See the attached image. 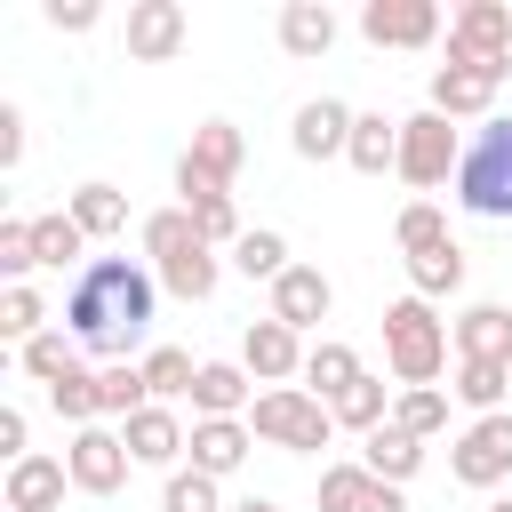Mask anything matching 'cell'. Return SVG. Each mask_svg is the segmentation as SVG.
<instances>
[{
  "label": "cell",
  "mask_w": 512,
  "mask_h": 512,
  "mask_svg": "<svg viewBox=\"0 0 512 512\" xmlns=\"http://www.w3.org/2000/svg\"><path fill=\"white\" fill-rule=\"evenodd\" d=\"M64 328L104 352V360H128L152 328V272L128 264V256H96L72 288H64Z\"/></svg>",
  "instance_id": "obj_1"
},
{
  "label": "cell",
  "mask_w": 512,
  "mask_h": 512,
  "mask_svg": "<svg viewBox=\"0 0 512 512\" xmlns=\"http://www.w3.org/2000/svg\"><path fill=\"white\" fill-rule=\"evenodd\" d=\"M456 200L488 224H512V112L488 120L472 144H464V168H456Z\"/></svg>",
  "instance_id": "obj_2"
},
{
  "label": "cell",
  "mask_w": 512,
  "mask_h": 512,
  "mask_svg": "<svg viewBox=\"0 0 512 512\" xmlns=\"http://www.w3.org/2000/svg\"><path fill=\"white\" fill-rule=\"evenodd\" d=\"M384 360H392L400 384H432V376L448 368V320H440L424 296H400V304L384 312Z\"/></svg>",
  "instance_id": "obj_3"
},
{
  "label": "cell",
  "mask_w": 512,
  "mask_h": 512,
  "mask_svg": "<svg viewBox=\"0 0 512 512\" xmlns=\"http://www.w3.org/2000/svg\"><path fill=\"white\" fill-rule=\"evenodd\" d=\"M248 432H256V440H272V448H288V456H312V448H328L336 408H328V400H312L304 384H272V392H256Z\"/></svg>",
  "instance_id": "obj_4"
},
{
  "label": "cell",
  "mask_w": 512,
  "mask_h": 512,
  "mask_svg": "<svg viewBox=\"0 0 512 512\" xmlns=\"http://www.w3.org/2000/svg\"><path fill=\"white\" fill-rule=\"evenodd\" d=\"M456 168H464V152H456V120H440L432 104L408 112V120H400V168H392V176H408L416 192H432V184H448Z\"/></svg>",
  "instance_id": "obj_5"
},
{
  "label": "cell",
  "mask_w": 512,
  "mask_h": 512,
  "mask_svg": "<svg viewBox=\"0 0 512 512\" xmlns=\"http://www.w3.org/2000/svg\"><path fill=\"white\" fill-rule=\"evenodd\" d=\"M504 72H512V56H496V64L448 56V64L432 72V112H440V120H472V112H488L496 88H504Z\"/></svg>",
  "instance_id": "obj_6"
},
{
  "label": "cell",
  "mask_w": 512,
  "mask_h": 512,
  "mask_svg": "<svg viewBox=\"0 0 512 512\" xmlns=\"http://www.w3.org/2000/svg\"><path fill=\"white\" fill-rule=\"evenodd\" d=\"M448 472H456L464 488H504V480H512V416H504V408H496V416H480V424L456 440Z\"/></svg>",
  "instance_id": "obj_7"
},
{
  "label": "cell",
  "mask_w": 512,
  "mask_h": 512,
  "mask_svg": "<svg viewBox=\"0 0 512 512\" xmlns=\"http://www.w3.org/2000/svg\"><path fill=\"white\" fill-rule=\"evenodd\" d=\"M128 440L120 432H104V424H88V432H72V448H64V472H72V488L80 496H112L120 480H128Z\"/></svg>",
  "instance_id": "obj_8"
},
{
  "label": "cell",
  "mask_w": 512,
  "mask_h": 512,
  "mask_svg": "<svg viewBox=\"0 0 512 512\" xmlns=\"http://www.w3.org/2000/svg\"><path fill=\"white\" fill-rule=\"evenodd\" d=\"M448 56H472V64L512 56V8H504V0H464V8L448 16Z\"/></svg>",
  "instance_id": "obj_9"
},
{
  "label": "cell",
  "mask_w": 512,
  "mask_h": 512,
  "mask_svg": "<svg viewBox=\"0 0 512 512\" xmlns=\"http://www.w3.org/2000/svg\"><path fill=\"white\" fill-rule=\"evenodd\" d=\"M360 32L376 48H432L440 40V8L432 0H368L360 8Z\"/></svg>",
  "instance_id": "obj_10"
},
{
  "label": "cell",
  "mask_w": 512,
  "mask_h": 512,
  "mask_svg": "<svg viewBox=\"0 0 512 512\" xmlns=\"http://www.w3.org/2000/svg\"><path fill=\"white\" fill-rule=\"evenodd\" d=\"M328 312H336V288H328L320 264H288V272L272 280V320H280V328L304 336V328H320Z\"/></svg>",
  "instance_id": "obj_11"
},
{
  "label": "cell",
  "mask_w": 512,
  "mask_h": 512,
  "mask_svg": "<svg viewBox=\"0 0 512 512\" xmlns=\"http://www.w3.org/2000/svg\"><path fill=\"white\" fill-rule=\"evenodd\" d=\"M352 104H336V96H312V104H296V128H288V144H296V160H336V152H352Z\"/></svg>",
  "instance_id": "obj_12"
},
{
  "label": "cell",
  "mask_w": 512,
  "mask_h": 512,
  "mask_svg": "<svg viewBox=\"0 0 512 512\" xmlns=\"http://www.w3.org/2000/svg\"><path fill=\"white\" fill-rule=\"evenodd\" d=\"M248 448H256L248 416H192V472L224 480V472H240V464H248Z\"/></svg>",
  "instance_id": "obj_13"
},
{
  "label": "cell",
  "mask_w": 512,
  "mask_h": 512,
  "mask_svg": "<svg viewBox=\"0 0 512 512\" xmlns=\"http://www.w3.org/2000/svg\"><path fill=\"white\" fill-rule=\"evenodd\" d=\"M240 368H248V376H264V384L304 376V344H296V328H280L272 312H264V320H248V336H240Z\"/></svg>",
  "instance_id": "obj_14"
},
{
  "label": "cell",
  "mask_w": 512,
  "mask_h": 512,
  "mask_svg": "<svg viewBox=\"0 0 512 512\" xmlns=\"http://www.w3.org/2000/svg\"><path fill=\"white\" fill-rule=\"evenodd\" d=\"M184 48V8L176 0H136L128 8V56L136 64H168Z\"/></svg>",
  "instance_id": "obj_15"
},
{
  "label": "cell",
  "mask_w": 512,
  "mask_h": 512,
  "mask_svg": "<svg viewBox=\"0 0 512 512\" xmlns=\"http://www.w3.org/2000/svg\"><path fill=\"white\" fill-rule=\"evenodd\" d=\"M448 344H456V360H496V368H512V304H472V312L448 328Z\"/></svg>",
  "instance_id": "obj_16"
},
{
  "label": "cell",
  "mask_w": 512,
  "mask_h": 512,
  "mask_svg": "<svg viewBox=\"0 0 512 512\" xmlns=\"http://www.w3.org/2000/svg\"><path fill=\"white\" fill-rule=\"evenodd\" d=\"M120 440H128V456H136V464H176V456L192 448V432H184V424H176V408H160V400H152V408H136V416L120 424Z\"/></svg>",
  "instance_id": "obj_17"
},
{
  "label": "cell",
  "mask_w": 512,
  "mask_h": 512,
  "mask_svg": "<svg viewBox=\"0 0 512 512\" xmlns=\"http://www.w3.org/2000/svg\"><path fill=\"white\" fill-rule=\"evenodd\" d=\"M64 488H72L64 456H40V448H32L24 464H8V512H56Z\"/></svg>",
  "instance_id": "obj_18"
},
{
  "label": "cell",
  "mask_w": 512,
  "mask_h": 512,
  "mask_svg": "<svg viewBox=\"0 0 512 512\" xmlns=\"http://www.w3.org/2000/svg\"><path fill=\"white\" fill-rule=\"evenodd\" d=\"M280 48L288 56H328L336 48V8L328 0H288L280 8Z\"/></svg>",
  "instance_id": "obj_19"
},
{
  "label": "cell",
  "mask_w": 512,
  "mask_h": 512,
  "mask_svg": "<svg viewBox=\"0 0 512 512\" xmlns=\"http://www.w3.org/2000/svg\"><path fill=\"white\" fill-rule=\"evenodd\" d=\"M184 160H192V168H208L216 184H232V176H240V160H248V136H240L232 120H200V128H192V152H184Z\"/></svg>",
  "instance_id": "obj_20"
},
{
  "label": "cell",
  "mask_w": 512,
  "mask_h": 512,
  "mask_svg": "<svg viewBox=\"0 0 512 512\" xmlns=\"http://www.w3.org/2000/svg\"><path fill=\"white\" fill-rule=\"evenodd\" d=\"M368 368H360V352L352 344H336V336H320L312 352H304V384H312V400H336V392H352Z\"/></svg>",
  "instance_id": "obj_21"
},
{
  "label": "cell",
  "mask_w": 512,
  "mask_h": 512,
  "mask_svg": "<svg viewBox=\"0 0 512 512\" xmlns=\"http://www.w3.org/2000/svg\"><path fill=\"white\" fill-rule=\"evenodd\" d=\"M240 408H248V368L240 360H200L192 416H240Z\"/></svg>",
  "instance_id": "obj_22"
},
{
  "label": "cell",
  "mask_w": 512,
  "mask_h": 512,
  "mask_svg": "<svg viewBox=\"0 0 512 512\" xmlns=\"http://www.w3.org/2000/svg\"><path fill=\"white\" fill-rule=\"evenodd\" d=\"M360 176H384V168H400V120H384V112H360L352 120V152H344Z\"/></svg>",
  "instance_id": "obj_23"
},
{
  "label": "cell",
  "mask_w": 512,
  "mask_h": 512,
  "mask_svg": "<svg viewBox=\"0 0 512 512\" xmlns=\"http://www.w3.org/2000/svg\"><path fill=\"white\" fill-rule=\"evenodd\" d=\"M456 288H464V248H456V240H440V248L408 256V296L440 304V296H456Z\"/></svg>",
  "instance_id": "obj_24"
},
{
  "label": "cell",
  "mask_w": 512,
  "mask_h": 512,
  "mask_svg": "<svg viewBox=\"0 0 512 512\" xmlns=\"http://www.w3.org/2000/svg\"><path fill=\"white\" fill-rule=\"evenodd\" d=\"M96 408L104 416H136V408H152V384H144V360H104L96 368Z\"/></svg>",
  "instance_id": "obj_25"
},
{
  "label": "cell",
  "mask_w": 512,
  "mask_h": 512,
  "mask_svg": "<svg viewBox=\"0 0 512 512\" xmlns=\"http://www.w3.org/2000/svg\"><path fill=\"white\" fill-rule=\"evenodd\" d=\"M360 464H368L376 480H392V488H400V480H416V464H424V440H416V432H400V424H376Z\"/></svg>",
  "instance_id": "obj_26"
},
{
  "label": "cell",
  "mask_w": 512,
  "mask_h": 512,
  "mask_svg": "<svg viewBox=\"0 0 512 512\" xmlns=\"http://www.w3.org/2000/svg\"><path fill=\"white\" fill-rule=\"evenodd\" d=\"M192 248H208L200 224H192V208H152V216H144V256H152V264H176V256H192Z\"/></svg>",
  "instance_id": "obj_27"
},
{
  "label": "cell",
  "mask_w": 512,
  "mask_h": 512,
  "mask_svg": "<svg viewBox=\"0 0 512 512\" xmlns=\"http://www.w3.org/2000/svg\"><path fill=\"white\" fill-rule=\"evenodd\" d=\"M376 496H384V480L368 464H328L320 472V512H376Z\"/></svg>",
  "instance_id": "obj_28"
},
{
  "label": "cell",
  "mask_w": 512,
  "mask_h": 512,
  "mask_svg": "<svg viewBox=\"0 0 512 512\" xmlns=\"http://www.w3.org/2000/svg\"><path fill=\"white\" fill-rule=\"evenodd\" d=\"M80 248H88V232L72 224V208H56V216H32V256H40L48 272L80 264ZM80 272H88V264H80Z\"/></svg>",
  "instance_id": "obj_29"
},
{
  "label": "cell",
  "mask_w": 512,
  "mask_h": 512,
  "mask_svg": "<svg viewBox=\"0 0 512 512\" xmlns=\"http://www.w3.org/2000/svg\"><path fill=\"white\" fill-rule=\"evenodd\" d=\"M64 208H72V224H80L88 240H112V232L128 224V200H120L112 184H80V192H72Z\"/></svg>",
  "instance_id": "obj_30"
},
{
  "label": "cell",
  "mask_w": 512,
  "mask_h": 512,
  "mask_svg": "<svg viewBox=\"0 0 512 512\" xmlns=\"http://www.w3.org/2000/svg\"><path fill=\"white\" fill-rule=\"evenodd\" d=\"M80 368V336L72 328H40L32 344H24V376H40V384H64Z\"/></svg>",
  "instance_id": "obj_31"
},
{
  "label": "cell",
  "mask_w": 512,
  "mask_h": 512,
  "mask_svg": "<svg viewBox=\"0 0 512 512\" xmlns=\"http://www.w3.org/2000/svg\"><path fill=\"white\" fill-rule=\"evenodd\" d=\"M144 384H152V400H192L200 360H192V352H176V344H152V352H144Z\"/></svg>",
  "instance_id": "obj_32"
},
{
  "label": "cell",
  "mask_w": 512,
  "mask_h": 512,
  "mask_svg": "<svg viewBox=\"0 0 512 512\" xmlns=\"http://www.w3.org/2000/svg\"><path fill=\"white\" fill-rule=\"evenodd\" d=\"M328 408H336V424H344V432H360V440H368L376 424H392V400H384V376H360V384H352V392H336Z\"/></svg>",
  "instance_id": "obj_33"
},
{
  "label": "cell",
  "mask_w": 512,
  "mask_h": 512,
  "mask_svg": "<svg viewBox=\"0 0 512 512\" xmlns=\"http://www.w3.org/2000/svg\"><path fill=\"white\" fill-rule=\"evenodd\" d=\"M392 424H400V432H416V440L448 432V392H440V384H400V400H392Z\"/></svg>",
  "instance_id": "obj_34"
},
{
  "label": "cell",
  "mask_w": 512,
  "mask_h": 512,
  "mask_svg": "<svg viewBox=\"0 0 512 512\" xmlns=\"http://www.w3.org/2000/svg\"><path fill=\"white\" fill-rule=\"evenodd\" d=\"M464 408H480V416H496V400L512 392V368H496V360H456V384H448Z\"/></svg>",
  "instance_id": "obj_35"
},
{
  "label": "cell",
  "mask_w": 512,
  "mask_h": 512,
  "mask_svg": "<svg viewBox=\"0 0 512 512\" xmlns=\"http://www.w3.org/2000/svg\"><path fill=\"white\" fill-rule=\"evenodd\" d=\"M232 272L280 280V272H288V240H280V232H240V240H232Z\"/></svg>",
  "instance_id": "obj_36"
},
{
  "label": "cell",
  "mask_w": 512,
  "mask_h": 512,
  "mask_svg": "<svg viewBox=\"0 0 512 512\" xmlns=\"http://www.w3.org/2000/svg\"><path fill=\"white\" fill-rule=\"evenodd\" d=\"M392 240H400V256H424V248H440V240H448V216H440L432 200H408V208H400V224H392Z\"/></svg>",
  "instance_id": "obj_37"
},
{
  "label": "cell",
  "mask_w": 512,
  "mask_h": 512,
  "mask_svg": "<svg viewBox=\"0 0 512 512\" xmlns=\"http://www.w3.org/2000/svg\"><path fill=\"white\" fill-rule=\"evenodd\" d=\"M40 320H48V312H40V288H0V336H8L16 352L40 336Z\"/></svg>",
  "instance_id": "obj_38"
},
{
  "label": "cell",
  "mask_w": 512,
  "mask_h": 512,
  "mask_svg": "<svg viewBox=\"0 0 512 512\" xmlns=\"http://www.w3.org/2000/svg\"><path fill=\"white\" fill-rule=\"evenodd\" d=\"M48 408H56L64 424H80V432H88V424L104 416V408H96V376H88V368H72L64 384H48Z\"/></svg>",
  "instance_id": "obj_39"
},
{
  "label": "cell",
  "mask_w": 512,
  "mask_h": 512,
  "mask_svg": "<svg viewBox=\"0 0 512 512\" xmlns=\"http://www.w3.org/2000/svg\"><path fill=\"white\" fill-rule=\"evenodd\" d=\"M160 512H224V504H216V480H208V472H168Z\"/></svg>",
  "instance_id": "obj_40"
},
{
  "label": "cell",
  "mask_w": 512,
  "mask_h": 512,
  "mask_svg": "<svg viewBox=\"0 0 512 512\" xmlns=\"http://www.w3.org/2000/svg\"><path fill=\"white\" fill-rule=\"evenodd\" d=\"M32 264H40V256H32V216H8V224H0V272H8V288H24Z\"/></svg>",
  "instance_id": "obj_41"
},
{
  "label": "cell",
  "mask_w": 512,
  "mask_h": 512,
  "mask_svg": "<svg viewBox=\"0 0 512 512\" xmlns=\"http://www.w3.org/2000/svg\"><path fill=\"white\" fill-rule=\"evenodd\" d=\"M192 224H200V240H208V248H216V240H240L232 192H208V200H192Z\"/></svg>",
  "instance_id": "obj_42"
},
{
  "label": "cell",
  "mask_w": 512,
  "mask_h": 512,
  "mask_svg": "<svg viewBox=\"0 0 512 512\" xmlns=\"http://www.w3.org/2000/svg\"><path fill=\"white\" fill-rule=\"evenodd\" d=\"M48 24L56 32H88L96 24V0H48Z\"/></svg>",
  "instance_id": "obj_43"
},
{
  "label": "cell",
  "mask_w": 512,
  "mask_h": 512,
  "mask_svg": "<svg viewBox=\"0 0 512 512\" xmlns=\"http://www.w3.org/2000/svg\"><path fill=\"white\" fill-rule=\"evenodd\" d=\"M16 160H24V112L0 104V168H16Z\"/></svg>",
  "instance_id": "obj_44"
},
{
  "label": "cell",
  "mask_w": 512,
  "mask_h": 512,
  "mask_svg": "<svg viewBox=\"0 0 512 512\" xmlns=\"http://www.w3.org/2000/svg\"><path fill=\"white\" fill-rule=\"evenodd\" d=\"M0 456H8V464L32 456V448H24V408H0Z\"/></svg>",
  "instance_id": "obj_45"
},
{
  "label": "cell",
  "mask_w": 512,
  "mask_h": 512,
  "mask_svg": "<svg viewBox=\"0 0 512 512\" xmlns=\"http://www.w3.org/2000/svg\"><path fill=\"white\" fill-rule=\"evenodd\" d=\"M224 512H280L272 496H240V504H224Z\"/></svg>",
  "instance_id": "obj_46"
},
{
  "label": "cell",
  "mask_w": 512,
  "mask_h": 512,
  "mask_svg": "<svg viewBox=\"0 0 512 512\" xmlns=\"http://www.w3.org/2000/svg\"><path fill=\"white\" fill-rule=\"evenodd\" d=\"M488 512H512V496H496V504H488Z\"/></svg>",
  "instance_id": "obj_47"
}]
</instances>
